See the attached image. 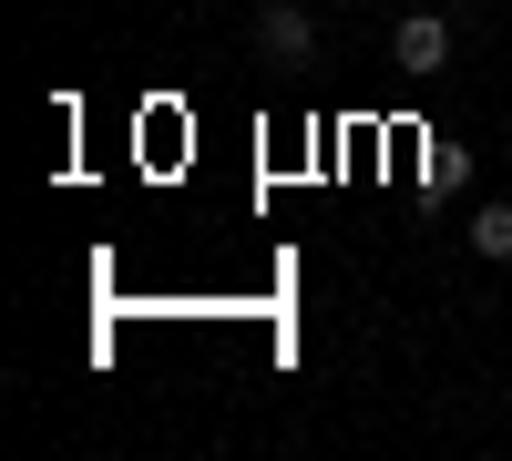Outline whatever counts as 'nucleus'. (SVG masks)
I'll use <instances>...</instances> for the list:
<instances>
[{"label":"nucleus","mask_w":512,"mask_h":461,"mask_svg":"<svg viewBox=\"0 0 512 461\" xmlns=\"http://www.w3.org/2000/svg\"><path fill=\"white\" fill-rule=\"evenodd\" d=\"M472 257H512V195L472 205Z\"/></svg>","instance_id":"nucleus-3"},{"label":"nucleus","mask_w":512,"mask_h":461,"mask_svg":"<svg viewBox=\"0 0 512 461\" xmlns=\"http://www.w3.org/2000/svg\"><path fill=\"white\" fill-rule=\"evenodd\" d=\"M390 62H400L410 82H441V72H451V21H441V11H410V21L390 31Z\"/></svg>","instance_id":"nucleus-1"},{"label":"nucleus","mask_w":512,"mask_h":461,"mask_svg":"<svg viewBox=\"0 0 512 461\" xmlns=\"http://www.w3.org/2000/svg\"><path fill=\"white\" fill-rule=\"evenodd\" d=\"M256 52L267 62H308L318 41H308V0H267V11H256Z\"/></svg>","instance_id":"nucleus-2"}]
</instances>
